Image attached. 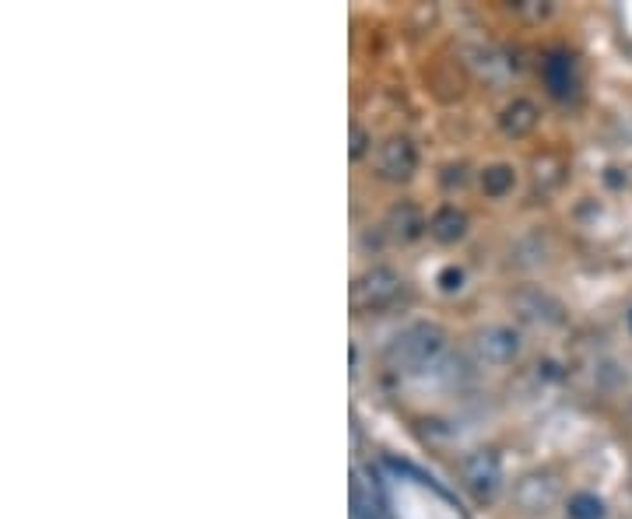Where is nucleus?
<instances>
[{"mask_svg": "<svg viewBox=\"0 0 632 519\" xmlns=\"http://www.w3.org/2000/svg\"><path fill=\"white\" fill-rule=\"evenodd\" d=\"M474 348H478V355H482L485 362L506 365V362H513V358H517L520 341H517V334H513V330H506V327H489V330H482V334H478Z\"/></svg>", "mask_w": 632, "mask_h": 519, "instance_id": "f257e3e1", "label": "nucleus"}, {"mask_svg": "<svg viewBox=\"0 0 632 519\" xmlns=\"http://www.w3.org/2000/svg\"><path fill=\"white\" fill-rule=\"evenodd\" d=\"M439 348H443V337H439V330L432 327H415L408 330V334L401 337V344H397V355L408 358V362H432V358L439 355Z\"/></svg>", "mask_w": 632, "mask_h": 519, "instance_id": "f03ea898", "label": "nucleus"}, {"mask_svg": "<svg viewBox=\"0 0 632 519\" xmlns=\"http://www.w3.org/2000/svg\"><path fill=\"white\" fill-rule=\"evenodd\" d=\"M464 481L471 484L474 491H478V495H492V491L499 488V460L492 453H471L464 460Z\"/></svg>", "mask_w": 632, "mask_h": 519, "instance_id": "7ed1b4c3", "label": "nucleus"}, {"mask_svg": "<svg viewBox=\"0 0 632 519\" xmlns=\"http://www.w3.org/2000/svg\"><path fill=\"white\" fill-rule=\"evenodd\" d=\"M415 169V148L408 141H387L380 151V172L390 179H404Z\"/></svg>", "mask_w": 632, "mask_h": 519, "instance_id": "20e7f679", "label": "nucleus"}, {"mask_svg": "<svg viewBox=\"0 0 632 519\" xmlns=\"http://www.w3.org/2000/svg\"><path fill=\"white\" fill-rule=\"evenodd\" d=\"M397 285H401V281H397L394 271H383V267H376V271H369L366 281H362V295H366L369 302H376V306H380V302L394 299Z\"/></svg>", "mask_w": 632, "mask_h": 519, "instance_id": "39448f33", "label": "nucleus"}, {"mask_svg": "<svg viewBox=\"0 0 632 519\" xmlns=\"http://www.w3.org/2000/svg\"><path fill=\"white\" fill-rule=\"evenodd\" d=\"M552 498H555V488L545 477H527V481L520 484V502H527V509H541V505H548Z\"/></svg>", "mask_w": 632, "mask_h": 519, "instance_id": "423d86ee", "label": "nucleus"}, {"mask_svg": "<svg viewBox=\"0 0 632 519\" xmlns=\"http://www.w3.org/2000/svg\"><path fill=\"white\" fill-rule=\"evenodd\" d=\"M464 214H457L453 207H446V211H439L436 218H432V235L436 239H443V242H453V239H460L464 235Z\"/></svg>", "mask_w": 632, "mask_h": 519, "instance_id": "0eeeda50", "label": "nucleus"}, {"mask_svg": "<svg viewBox=\"0 0 632 519\" xmlns=\"http://www.w3.org/2000/svg\"><path fill=\"white\" fill-rule=\"evenodd\" d=\"M506 130L510 134H527V130L534 127V106L531 102H517V106L506 109Z\"/></svg>", "mask_w": 632, "mask_h": 519, "instance_id": "6e6552de", "label": "nucleus"}, {"mask_svg": "<svg viewBox=\"0 0 632 519\" xmlns=\"http://www.w3.org/2000/svg\"><path fill=\"white\" fill-rule=\"evenodd\" d=\"M569 516L573 519H601L604 502L597 495H573V502H569Z\"/></svg>", "mask_w": 632, "mask_h": 519, "instance_id": "1a4fd4ad", "label": "nucleus"}, {"mask_svg": "<svg viewBox=\"0 0 632 519\" xmlns=\"http://www.w3.org/2000/svg\"><path fill=\"white\" fill-rule=\"evenodd\" d=\"M482 186L489 193H506L513 186V169H506V165H496V169H489L482 176Z\"/></svg>", "mask_w": 632, "mask_h": 519, "instance_id": "9d476101", "label": "nucleus"}, {"mask_svg": "<svg viewBox=\"0 0 632 519\" xmlns=\"http://www.w3.org/2000/svg\"><path fill=\"white\" fill-rule=\"evenodd\" d=\"M355 155H362V130H355V144H352Z\"/></svg>", "mask_w": 632, "mask_h": 519, "instance_id": "9b49d317", "label": "nucleus"}, {"mask_svg": "<svg viewBox=\"0 0 632 519\" xmlns=\"http://www.w3.org/2000/svg\"><path fill=\"white\" fill-rule=\"evenodd\" d=\"M629 327H632V313H629Z\"/></svg>", "mask_w": 632, "mask_h": 519, "instance_id": "f8f14e48", "label": "nucleus"}]
</instances>
